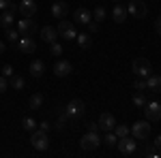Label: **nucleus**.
<instances>
[{
    "label": "nucleus",
    "mask_w": 161,
    "mask_h": 158,
    "mask_svg": "<svg viewBox=\"0 0 161 158\" xmlns=\"http://www.w3.org/2000/svg\"><path fill=\"white\" fill-rule=\"evenodd\" d=\"M30 143H32V147H35L37 152H45V150L50 147V137H47L45 130L35 128V130L30 133Z\"/></svg>",
    "instance_id": "obj_1"
},
{
    "label": "nucleus",
    "mask_w": 161,
    "mask_h": 158,
    "mask_svg": "<svg viewBox=\"0 0 161 158\" xmlns=\"http://www.w3.org/2000/svg\"><path fill=\"white\" fill-rule=\"evenodd\" d=\"M116 147H118V152L123 154V156H133L137 152V139L136 137H120L118 141H116Z\"/></svg>",
    "instance_id": "obj_2"
},
{
    "label": "nucleus",
    "mask_w": 161,
    "mask_h": 158,
    "mask_svg": "<svg viewBox=\"0 0 161 158\" xmlns=\"http://www.w3.org/2000/svg\"><path fill=\"white\" fill-rule=\"evenodd\" d=\"M80 145H82V150H86V152H95V150L101 145V135H99V130H88V133L82 137Z\"/></svg>",
    "instance_id": "obj_3"
},
{
    "label": "nucleus",
    "mask_w": 161,
    "mask_h": 158,
    "mask_svg": "<svg viewBox=\"0 0 161 158\" xmlns=\"http://www.w3.org/2000/svg\"><path fill=\"white\" fill-rule=\"evenodd\" d=\"M131 69H133V75L142 77V79H146L148 75H153V66H150V62L146 58H136L133 64H131Z\"/></svg>",
    "instance_id": "obj_4"
},
{
    "label": "nucleus",
    "mask_w": 161,
    "mask_h": 158,
    "mask_svg": "<svg viewBox=\"0 0 161 158\" xmlns=\"http://www.w3.org/2000/svg\"><path fill=\"white\" fill-rule=\"evenodd\" d=\"M84 111H86V103L82 98H73V100H69L64 113H67V118H80Z\"/></svg>",
    "instance_id": "obj_5"
},
{
    "label": "nucleus",
    "mask_w": 161,
    "mask_h": 158,
    "mask_svg": "<svg viewBox=\"0 0 161 158\" xmlns=\"http://www.w3.org/2000/svg\"><path fill=\"white\" fill-rule=\"evenodd\" d=\"M131 135L136 139H148L150 135V122L148 120H140L136 124H131Z\"/></svg>",
    "instance_id": "obj_6"
},
{
    "label": "nucleus",
    "mask_w": 161,
    "mask_h": 158,
    "mask_svg": "<svg viewBox=\"0 0 161 158\" xmlns=\"http://www.w3.org/2000/svg\"><path fill=\"white\" fill-rule=\"evenodd\" d=\"M127 9V15H133V17H146V13H148V9H146V2H142V0H131L129 2V7H125Z\"/></svg>",
    "instance_id": "obj_7"
},
{
    "label": "nucleus",
    "mask_w": 161,
    "mask_h": 158,
    "mask_svg": "<svg viewBox=\"0 0 161 158\" xmlns=\"http://www.w3.org/2000/svg\"><path fill=\"white\" fill-rule=\"evenodd\" d=\"M35 30H37V24L32 22V17H22V19L17 22V32H19V37H32Z\"/></svg>",
    "instance_id": "obj_8"
},
{
    "label": "nucleus",
    "mask_w": 161,
    "mask_h": 158,
    "mask_svg": "<svg viewBox=\"0 0 161 158\" xmlns=\"http://www.w3.org/2000/svg\"><path fill=\"white\" fill-rule=\"evenodd\" d=\"M144 113H146V120L148 122H159L161 120V103L157 100H150L144 105Z\"/></svg>",
    "instance_id": "obj_9"
},
{
    "label": "nucleus",
    "mask_w": 161,
    "mask_h": 158,
    "mask_svg": "<svg viewBox=\"0 0 161 158\" xmlns=\"http://www.w3.org/2000/svg\"><path fill=\"white\" fill-rule=\"evenodd\" d=\"M58 37H62L64 41H73L75 37H77V32H75V24H69V22H64V19H60V24H58Z\"/></svg>",
    "instance_id": "obj_10"
},
{
    "label": "nucleus",
    "mask_w": 161,
    "mask_h": 158,
    "mask_svg": "<svg viewBox=\"0 0 161 158\" xmlns=\"http://www.w3.org/2000/svg\"><path fill=\"white\" fill-rule=\"evenodd\" d=\"M17 13H19L22 17H35V13H37L35 0H19V2H17Z\"/></svg>",
    "instance_id": "obj_11"
},
{
    "label": "nucleus",
    "mask_w": 161,
    "mask_h": 158,
    "mask_svg": "<svg viewBox=\"0 0 161 158\" xmlns=\"http://www.w3.org/2000/svg\"><path fill=\"white\" fill-rule=\"evenodd\" d=\"M71 73H73V66H71L69 60H58L54 64V75L56 77H69Z\"/></svg>",
    "instance_id": "obj_12"
},
{
    "label": "nucleus",
    "mask_w": 161,
    "mask_h": 158,
    "mask_svg": "<svg viewBox=\"0 0 161 158\" xmlns=\"http://www.w3.org/2000/svg\"><path fill=\"white\" fill-rule=\"evenodd\" d=\"M15 45L19 47V51H24V54H32V51L37 49V43H35L32 37H19Z\"/></svg>",
    "instance_id": "obj_13"
},
{
    "label": "nucleus",
    "mask_w": 161,
    "mask_h": 158,
    "mask_svg": "<svg viewBox=\"0 0 161 158\" xmlns=\"http://www.w3.org/2000/svg\"><path fill=\"white\" fill-rule=\"evenodd\" d=\"M114 126H116V118H114L112 113H101L99 115V128L103 130V133L114 130Z\"/></svg>",
    "instance_id": "obj_14"
},
{
    "label": "nucleus",
    "mask_w": 161,
    "mask_h": 158,
    "mask_svg": "<svg viewBox=\"0 0 161 158\" xmlns=\"http://www.w3.org/2000/svg\"><path fill=\"white\" fill-rule=\"evenodd\" d=\"M67 13H69V4H67V0H58V2L52 4V15H54L56 19H62Z\"/></svg>",
    "instance_id": "obj_15"
},
{
    "label": "nucleus",
    "mask_w": 161,
    "mask_h": 158,
    "mask_svg": "<svg viewBox=\"0 0 161 158\" xmlns=\"http://www.w3.org/2000/svg\"><path fill=\"white\" fill-rule=\"evenodd\" d=\"M73 19H75V24H88V22H92V13L88 11L86 7H80V9H75Z\"/></svg>",
    "instance_id": "obj_16"
},
{
    "label": "nucleus",
    "mask_w": 161,
    "mask_h": 158,
    "mask_svg": "<svg viewBox=\"0 0 161 158\" xmlns=\"http://www.w3.org/2000/svg\"><path fill=\"white\" fill-rule=\"evenodd\" d=\"M112 19H114V24H125V19H127V9H125L120 2H116V7H114V11H112Z\"/></svg>",
    "instance_id": "obj_17"
},
{
    "label": "nucleus",
    "mask_w": 161,
    "mask_h": 158,
    "mask_svg": "<svg viewBox=\"0 0 161 158\" xmlns=\"http://www.w3.org/2000/svg\"><path fill=\"white\" fill-rule=\"evenodd\" d=\"M41 38L47 41V43H54V41H58V30L54 26H43L41 28Z\"/></svg>",
    "instance_id": "obj_18"
},
{
    "label": "nucleus",
    "mask_w": 161,
    "mask_h": 158,
    "mask_svg": "<svg viewBox=\"0 0 161 158\" xmlns=\"http://www.w3.org/2000/svg\"><path fill=\"white\" fill-rule=\"evenodd\" d=\"M146 90L161 92V75H148L146 77Z\"/></svg>",
    "instance_id": "obj_19"
},
{
    "label": "nucleus",
    "mask_w": 161,
    "mask_h": 158,
    "mask_svg": "<svg viewBox=\"0 0 161 158\" xmlns=\"http://www.w3.org/2000/svg\"><path fill=\"white\" fill-rule=\"evenodd\" d=\"M43 73H45V64H43V60H32L30 62V75H32V77H41Z\"/></svg>",
    "instance_id": "obj_20"
},
{
    "label": "nucleus",
    "mask_w": 161,
    "mask_h": 158,
    "mask_svg": "<svg viewBox=\"0 0 161 158\" xmlns=\"http://www.w3.org/2000/svg\"><path fill=\"white\" fill-rule=\"evenodd\" d=\"M9 84H11L13 90H24L26 81H24V77H19V75H11L9 77Z\"/></svg>",
    "instance_id": "obj_21"
},
{
    "label": "nucleus",
    "mask_w": 161,
    "mask_h": 158,
    "mask_svg": "<svg viewBox=\"0 0 161 158\" xmlns=\"http://www.w3.org/2000/svg\"><path fill=\"white\" fill-rule=\"evenodd\" d=\"M116 141H118V137H116V133H114V130H108L101 143H105L108 147H114V145H116Z\"/></svg>",
    "instance_id": "obj_22"
},
{
    "label": "nucleus",
    "mask_w": 161,
    "mask_h": 158,
    "mask_svg": "<svg viewBox=\"0 0 161 158\" xmlns=\"http://www.w3.org/2000/svg\"><path fill=\"white\" fill-rule=\"evenodd\" d=\"M114 133H116L118 139H120V137H127V135L131 133V126H127V124H116V126H114Z\"/></svg>",
    "instance_id": "obj_23"
},
{
    "label": "nucleus",
    "mask_w": 161,
    "mask_h": 158,
    "mask_svg": "<svg viewBox=\"0 0 161 158\" xmlns=\"http://www.w3.org/2000/svg\"><path fill=\"white\" fill-rule=\"evenodd\" d=\"M105 15H108V13H105V7H95V11H92V19H95V22H103V19H105Z\"/></svg>",
    "instance_id": "obj_24"
},
{
    "label": "nucleus",
    "mask_w": 161,
    "mask_h": 158,
    "mask_svg": "<svg viewBox=\"0 0 161 158\" xmlns=\"http://www.w3.org/2000/svg\"><path fill=\"white\" fill-rule=\"evenodd\" d=\"M28 103H30V109H41V105H43V96H41V94H32Z\"/></svg>",
    "instance_id": "obj_25"
},
{
    "label": "nucleus",
    "mask_w": 161,
    "mask_h": 158,
    "mask_svg": "<svg viewBox=\"0 0 161 158\" xmlns=\"http://www.w3.org/2000/svg\"><path fill=\"white\" fill-rule=\"evenodd\" d=\"M37 126H39V124L32 120V118H24V120H22V128H24V130H28V133H32Z\"/></svg>",
    "instance_id": "obj_26"
},
{
    "label": "nucleus",
    "mask_w": 161,
    "mask_h": 158,
    "mask_svg": "<svg viewBox=\"0 0 161 158\" xmlns=\"http://www.w3.org/2000/svg\"><path fill=\"white\" fill-rule=\"evenodd\" d=\"M77 45H80V47L82 49H88L90 47V37H88V34H77Z\"/></svg>",
    "instance_id": "obj_27"
},
{
    "label": "nucleus",
    "mask_w": 161,
    "mask_h": 158,
    "mask_svg": "<svg viewBox=\"0 0 161 158\" xmlns=\"http://www.w3.org/2000/svg\"><path fill=\"white\" fill-rule=\"evenodd\" d=\"M50 54H52V56H56V58H58V56H62V45L58 43V41L50 43Z\"/></svg>",
    "instance_id": "obj_28"
},
{
    "label": "nucleus",
    "mask_w": 161,
    "mask_h": 158,
    "mask_svg": "<svg viewBox=\"0 0 161 158\" xmlns=\"http://www.w3.org/2000/svg\"><path fill=\"white\" fill-rule=\"evenodd\" d=\"M131 100H133V105H136V107H144V105H146V98H144V94H142V92L133 94V98H131Z\"/></svg>",
    "instance_id": "obj_29"
},
{
    "label": "nucleus",
    "mask_w": 161,
    "mask_h": 158,
    "mask_svg": "<svg viewBox=\"0 0 161 158\" xmlns=\"http://www.w3.org/2000/svg\"><path fill=\"white\" fill-rule=\"evenodd\" d=\"M133 88H136L137 92H146V79H142V77H136V81H133Z\"/></svg>",
    "instance_id": "obj_30"
},
{
    "label": "nucleus",
    "mask_w": 161,
    "mask_h": 158,
    "mask_svg": "<svg viewBox=\"0 0 161 158\" xmlns=\"http://www.w3.org/2000/svg\"><path fill=\"white\" fill-rule=\"evenodd\" d=\"M7 38L17 43V38H19V32H17V30H13V28H7Z\"/></svg>",
    "instance_id": "obj_31"
},
{
    "label": "nucleus",
    "mask_w": 161,
    "mask_h": 158,
    "mask_svg": "<svg viewBox=\"0 0 161 158\" xmlns=\"http://www.w3.org/2000/svg\"><path fill=\"white\" fill-rule=\"evenodd\" d=\"M11 75H15L13 66H11V64H4V66H2V77H7V79H9Z\"/></svg>",
    "instance_id": "obj_32"
},
{
    "label": "nucleus",
    "mask_w": 161,
    "mask_h": 158,
    "mask_svg": "<svg viewBox=\"0 0 161 158\" xmlns=\"http://www.w3.org/2000/svg\"><path fill=\"white\" fill-rule=\"evenodd\" d=\"M7 88H9V79L0 75V94H4V92H7Z\"/></svg>",
    "instance_id": "obj_33"
},
{
    "label": "nucleus",
    "mask_w": 161,
    "mask_h": 158,
    "mask_svg": "<svg viewBox=\"0 0 161 158\" xmlns=\"http://www.w3.org/2000/svg\"><path fill=\"white\" fill-rule=\"evenodd\" d=\"M146 156H150V158H157L159 156V152H157V147H146V152H144Z\"/></svg>",
    "instance_id": "obj_34"
},
{
    "label": "nucleus",
    "mask_w": 161,
    "mask_h": 158,
    "mask_svg": "<svg viewBox=\"0 0 161 158\" xmlns=\"http://www.w3.org/2000/svg\"><path fill=\"white\" fill-rule=\"evenodd\" d=\"M64 122H67V113H62L60 118H58V122H56V128H64Z\"/></svg>",
    "instance_id": "obj_35"
},
{
    "label": "nucleus",
    "mask_w": 161,
    "mask_h": 158,
    "mask_svg": "<svg viewBox=\"0 0 161 158\" xmlns=\"http://www.w3.org/2000/svg\"><path fill=\"white\" fill-rule=\"evenodd\" d=\"M88 30H90V32H97V30H99V22H95V19L88 22Z\"/></svg>",
    "instance_id": "obj_36"
},
{
    "label": "nucleus",
    "mask_w": 161,
    "mask_h": 158,
    "mask_svg": "<svg viewBox=\"0 0 161 158\" xmlns=\"http://www.w3.org/2000/svg\"><path fill=\"white\" fill-rule=\"evenodd\" d=\"M39 128H41V130H45V133H50L52 124H50V122H41V124H39Z\"/></svg>",
    "instance_id": "obj_37"
},
{
    "label": "nucleus",
    "mask_w": 161,
    "mask_h": 158,
    "mask_svg": "<svg viewBox=\"0 0 161 158\" xmlns=\"http://www.w3.org/2000/svg\"><path fill=\"white\" fill-rule=\"evenodd\" d=\"M86 126H88V130H101V128H99V122H88Z\"/></svg>",
    "instance_id": "obj_38"
},
{
    "label": "nucleus",
    "mask_w": 161,
    "mask_h": 158,
    "mask_svg": "<svg viewBox=\"0 0 161 158\" xmlns=\"http://www.w3.org/2000/svg\"><path fill=\"white\" fill-rule=\"evenodd\" d=\"M155 32H157V34H161V17H157V19H155Z\"/></svg>",
    "instance_id": "obj_39"
},
{
    "label": "nucleus",
    "mask_w": 161,
    "mask_h": 158,
    "mask_svg": "<svg viewBox=\"0 0 161 158\" xmlns=\"http://www.w3.org/2000/svg\"><path fill=\"white\" fill-rule=\"evenodd\" d=\"M9 4H11V0H0V11H4Z\"/></svg>",
    "instance_id": "obj_40"
},
{
    "label": "nucleus",
    "mask_w": 161,
    "mask_h": 158,
    "mask_svg": "<svg viewBox=\"0 0 161 158\" xmlns=\"http://www.w3.org/2000/svg\"><path fill=\"white\" fill-rule=\"evenodd\" d=\"M155 147H157V150H161V135H157V137H155Z\"/></svg>",
    "instance_id": "obj_41"
},
{
    "label": "nucleus",
    "mask_w": 161,
    "mask_h": 158,
    "mask_svg": "<svg viewBox=\"0 0 161 158\" xmlns=\"http://www.w3.org/2000/svg\"><path fill=\"white\" fill-rule=\"evenodd\" d=\"M2 51H4V43L0 41V54H2Z\"/></svg>",
    "instance_id": "obj_42"
},
{
    "label": "nucleus",
    "mask_w": 161,
    "mask_h": 158,
    "mask_svg": "<svg viewBox=\"0 0 161 158\" xmlns=\"http://www.w3.org/2000/svg\"><path fill=\"white\" fill-rule=\"evenodd\" d=\"M114 2H120V0H114Z\"/></svg>",
    "instance_id": "obj_43"
}]
</instances>
